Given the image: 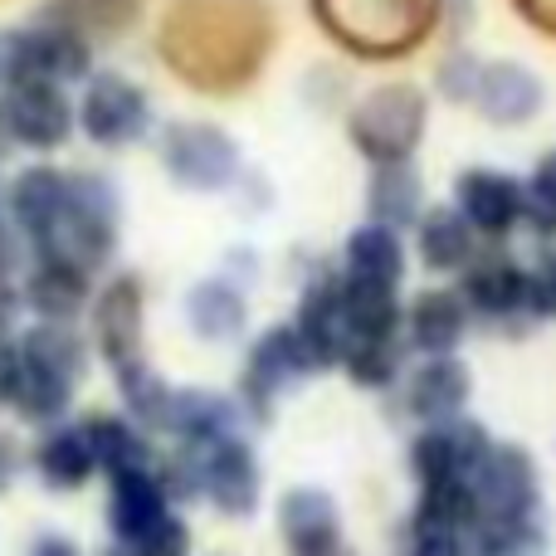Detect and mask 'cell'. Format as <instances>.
<instances>
[{"instance_id": "obj_1", "label": "cell", "mask_w": 556, "mask_h": 556, "mask_svg": "<svg viewBox=\"0 0 556 556\" xmlns=\"http://www.w3.org/2000/svg\"><path fill=\"white\" fill-rule=\"evenodd\" d=\"M152 49L162 68L195 98H240L260 88L278 54L274 0H166Z\"/></svg>"}, {"instance_id": "obj_2", "label": "cell", "mask_w": 556, "mask_h": 556, "mask_svg": "<svg viewBox=\"0 0 556 556\" xmlns=\"http://www.w3.org/2000/svg\"><path fill=\"white\" fill-rule=\"evenodd\" d=\"M307 15L352 64H405L444 29L440 0H307Z\"/></svg>"}, {"instance_id": "obj_3", "label": "cell", "mask_w": 556, "mask_h": 556, "mask_svg": "<svg viewBox=\"0 0 556 556\" xmlns=\"http://www.w3.org/2000/svg\"><path fill=\"white\" fill-rule=\"evenodd\" d=\"M434 98L415 78H381L366 84L346 98L342 108V132L346 147L362 156L366 166H395L415 162V152L430 137Z\"/></svg>"}, {"instance_id": "obj_4", "label": "cell", "mask_w": 556, "mask_h": 556, "mask_svg": "<svg viewBox=\"0 0 556 556\" xmlns=\"http://www.w3.org/2000/svg\"><path fill=\"white\" fill-rule=\"evenodd\" d=\"M117 244H123V191L113 176L78 166L68 172V201L64 215L54 220L45 244H35L29 254H49V260H68L88 274H113Z\"/></svg>"}, {"instance_id": "obj_5", "label": "cell", "mask_w": 556, "mask_h": 556, "mask_svg": "<svg viewBox=\"0 0 556 556\" xmlns=\"http://www.w3.org/2000/svg\"><path fill=\"white\" fill-rule=\"evenodd\" d=\"M156 162L191 195H225L250 172L240 137L215 117H172L156 132Z\"/></svg>"}, {"instance_id": "obj_6", "label": "cell", "mask_w": 556, "mask_h": 556, "mask_svg": "<svg viewBox=\"0 0 556 556\" xmlns=\"http://www.w3.org/2000/svg\"><path fill=\"white\" fill-rule=\"evenodd\" d=\"M93 54L98 49L88 45L84 35H74L68 25H59V20H49L35 10V20H25V25L0 35V84L74 88L98 68Z\"/></svg>"}, {"instance_id": "obj_7", "label": "cell", "mask_w": 556, "mask_h": 556, "mask_svg": "<svg viewBox=\"0 0 556 556\" xmlns=\"http://www.w3.org/2000/svg\"><path fill=\"white\" fill-rule=\"evenodd\" d=\"M78 132L98 147V152H127V147L147 142L156 132V103L132 74L123 68H93L78 84L74 98Z\"/></svg>"}, {"instance_id": "obj_8", "label": "cell", "mask_w": 556, "mask_h": 556, "mask_svg": "<svg viewBox=\"0 0 556 556\" xmlns=\"http://www.w3.org/2000/svg\"><path fill=\"white\" fill-rule=\"evenodd\" d=\"M459 298L469 303L473 327H493V332H528L538 327L532 313V283H528V260L513 244H483L473 264L454 278Z\"/></svg>"}, {"instance_id": "obj_9", "label": "cell", "mask_w": 556, "mask_h": 556, "mask_svg": "<svg viewBox=\"0 0 556 556\" xmlns=\"http://www.w3.org/2000/svg\"><path fill=\"white\" fill-rule=\"evenodd\" d=\"M88 346L103 356L113 371L142 362L147 346V283L132 269H113L98 278L93 303H88Z\"/></svg>"}, {"instance_id": "obj_10", "label": "cell", "mask_w": 556, "mask_h": 556, "mask_svg": "<svg viewBox=\"0 0 556 556\" xmlns=\"http://www.w3.org/2000/svg\"><path fill=\"white\" fill-rule=\"evenodd\" d=\"M450 205L464 215L473 235L483 244H513L528 225V195H522V176L508 166L473 162L454 176Z\"/></svg>"}, {"instance_id": "obj_11", "label": "cell", "mask_w": 556, "mask_h": 556, "mask_svg": "<svg viewBox=\"0 0 556 556\" xmlns=\"http://www.w3.org/2000/svg\"><path fill=\"white\" fill-rule=\"evenodd\" d=\"M307 376H317V366L307 362V352H303V342H298L293 323H274V327H264V332H254L250 346H244L240 395H235V401H240L244 415L269 420L274 405L283 401L298 381H307Z\"/></svg>"}, {"instance_id": "obj_12", "label": "cell", "mask_w": 556, "mask_h": 556, "mask_svg": "<svg viewBox=\"0 0 556 556\" xmlns=\"http://www.w3.org/2000/svg\"><path fill=\"white\" fill-rule=\"evenodd\" d=\"M293 332L303 342L307 362L317 371H337L352 346V317H346V288H342V274L337 264H313L303 274V288H298V303H293Z\"/></svg>"}, {"instance_id": "obj_13", "label": "cell", "mask_w": 556, "mask_h": 556, "mask_svg": "<svg viewBox=\"0 0 556 556\" xmlns=\"http://www.w3.org/2000/svg\"><path fill=\"white\" fill-rule=\"evenodd\" d=\"M473 493V518H522V513H542V473L522 444H498L483 454V464L469 479Z\"/></svg>"}, {"instance_id": "obj_14", "label": "cell", "mask_w": 556, "mask_h": 556, "mask_svg": "<svg viewBox=\"0 0 556 556\" xmlns=\"http://www.w3.org/2000/svg\"><path fill=\"white\" fill-rule=\"evenodd\" d=\"M337 274L346 288L356 293H386V298H405V278H410V244L405 235L386 230V225L356 220L346 230L342 250H337Z\"/></svg>"}, {"instance_id": "obj_15", "label": "cell", "mask_w": 556, "mask_h": 556, "mask_svg": "<svg viewBox=\"0 0 556 556\" xmlns=\"http://www.w3.org/2000/svg\"><path fill=\"white\" fill-rule=\"evenodd\" d=\"M489 450H493V434L483 430L473 415H459V420H444V425H425L410 440V479L420 483V489H434V483H469Z\"/></svg>"}, {"instance_id": "obj_16", "label": "cell", "mask_w": 556, "mask_h": 556, "mask_svg": "<svg viewBox=\"0 0 556 556\" xmlns=\"http://www.w3.org/2000/svg\"><path fill=\"white\" fill-rule=\"evenodd\" d=\"M64 201H68V172L54 162H29L5 181L0 215L15 230V240L25 244V254L49 240L54 220L64 215Z\"/></svg>"}, {"instance_id": "obj_17", "label": "cell", "mask_w": 556, "mask_h": 556, "mask_svg": "<svg viewBox=\"0 0 556 556\" xmlns=\"http://www.w3.org/2000/svg\"><path fill=\"white\" fill-rule=\"evenodd\" d=\"M547 108V84L532 64L522 59H483L479 74V93H473V113L489 127H503V132H518V127H532Z\"/></svg>"}, {"instance_id": "obj_18", "label": "cell", "mask_w": 556, "mask_h": 556, "mask_svg": "<svg viewBox=\"0 0 556 556\" xmlns=\"http://www.w3.org/2000/svg\"><path fill=\"white\" fill-rule=\"evenodd\" d=\"M191 454H195V469H201V498H211L215 513H225V518H250V513L260 508L264 473H260V459H254L244 434L215 440Z\"/></svg>"}, {"instance_id": "obj_19", "label": "cell", "mask_w": 556, "mask_h": 556, "mask_svg": "<svg viewBox=\"0 0 556 556\" xmlns=\"http://www.w3.org/2000/svg\"><path fill=\"white\" fill-rule=\"evenodd\" d=\"M473 332L469 303L459 298L454 283H425L405 298V317H401V337L405 352L415 356H454L464 346V337Z\"/></svg>"}, {"instance_id": "obj_20", "label": "cell", "mask_w": 556, "mask_h": 556, "mask_svg": "<svg viewBox=\"0 0 556 556\" xmlns=\"http://www.w3.org/2000/svg\"><path fill=\"white\" fill-rule=\"evenodd\" d=\"M98 274L78 269L68 260H49V254H29L20 269V303L25 313H35V323H74L93 303Z\"/></svg>"}, {"instance_id": "obj_21", "label": "cell", "mask_w": 556, "mask_h": 556, "mask_svg": "<svg viewBox=\"0 0 556 556\" xmlns=\"http://www.w3.org/2000/svg\"><path fill=\"white\" fill-rule=\"evenodd\" d=\"M469 395H473V371L459 352L420 356V362L401 376V405H405V415L420 425L459 420V415L469 410Z\"/></svg>"}, {"instance_id": "obj_22", "label": "cell", "mask_w": 556, "mask_h": 556, "mask_svg": "<svg viewBox=\"0 0 556 556\" xmlns=\"http://www.w3.org/2000/svg\"><path fill=\"white\" fill-rule=\"evenodd\" d=\"M405 244H410V264H420V274H430L434 283H454L473 264V254L483 250V240L464 225V215L450 201L425 205V215L405 235Z\"/></svg>"}, {"instance_id": "obj_23", "label": "cell", "mask_w": 556, "mask_h": 556, "mask_svg": "<svg viewBox=\"0 0 556 556\" xmlns=\"http://www.w3.org/2000/svg\"><path fill=\"white\" fill-rule=\"evenodd\" d=\"M430 205L425 176L415 162H395V166H366V186H362V220L386 225L395 235H410L415 220Z\"/></svg>"}, {"instance_id": "obj_24", "label": "cell", "mask_w": 556, "mask_h": 556, "mask_svg": "<svg viewBox=\"0 0 556 556\" xmlns=\"http://www.w3.org/2000/svg\"><path fill=\"white\" fill-rule=\"evenodd\" d=\"M186 327L201 342L225 346L250 332V288L230 283L225 274H205L186 288Z\"/></svg>"}, {"instance_id": "obj_25", "label": "cell", "mask_w": 556, "mask_h": 556, "mask_svg": "<svg viewBox=\"0 0 556 556\" xmlns=\"http://www.w3.org/2000/svg\"><path fill=\"white\" fill-rule=\"evenodd\" d=\"M278 532L293 556H342V513L323 489H288L278 498Z\"/></svg>"}, {"instance_id": "obj_26", "label": "cell", "mask_w": 556, "mask_h": 556, "mask_svg": "<svg viewBox=\"0 0 556 556\" xmlns=\"http://www.w3.org/2000/svg\"><path fill=\"white\" fill-rule=\"evenodd\" d=\"M162 518H172V493H166L162 473L156 469H137V473H117L108 489V528H113V547H132Z\"/></svg>"}, {"instance_id": "obj_27", "label": "cell", "mask_w": 556, "mask_h": 556, "mask_svg": "<svg viewBox=\"0 0 556 556\" xmlns=\"http://www.w3.org/2000/svg\"><path fill=\"white\" fill-rule=\"evenodd\" d=\"M240 401L220 391H201V386H176L172 395V415H166V434H176V444L186 450H205L215 440H230L240 434Z\"/></svg>"}, {"instance_id": "obj_28", "label": "cell", "mask_w": 556, "mask_h": 556, "mask_svg": "<svg viewBox=\"0 0 556 556\" xmlns=\"http://www.w3.org/2000/svg\"><path fill=\"white\" fill-rule=\"evenodd\" d=\"M39 15L68 25L98 49V45H123L127 35H137L142 20L152 15V0H45Z\"/></svg>"}, {"instance_id": "obj_29", "label": "cell", "mask_w": 556, "mask_h": 556, "mask_svg": "<svg viewBox=\"0 0 556 556\" xmlns=\"http://www.w3.org/2000/svg\"><path fill=\"white\" fill-rule=\"evenodd\" d=\"M35 473L45 479V489L54 493H78L88 479L98 473V459H93V444H88V430L84 420H59L45 430V440L35 444L29 454Z\"/></svg>"}, {"instance_id": "obj_30", "label": "cell", "mask_w": 556, "mask_h": 556, "mask_svg": "<svg viewBox=\"0 0 556 556\" xmlns=\"http://www.w3.org/2000/svg\"><path fill=\"white\" fill-rule=\"evenodd\" d=\"M88 430V444H93V459H98V473L117 479V473H137V469H156V450L147 440L142 425H132L127 415H88L84 420Z\"/></svg>"}, {"instance_id": "obj_31", "label": "cell", "mask_w": 556, "mask_h": 556, "mask_svg": "<svg viewBox=\"0 0 556 556\" xmlns=\"http://www.w3.org/2000/svg\"><path fill=\"white\" fill-rule=\"evenodd\" d=\"M337 371H346L356 391H391L405 376V337H356Z\"/></svg>"}, {"instance_id": "obj_32", "label": "cell", "mask_w": 556, "mask_h": 556, "mask_svg": "<svg viewBox=\"0 0 556 556\" xmlns=\"http://www.w3.org/2000/svg\"><path fill=\"white\" fill-rule=\"evenodd\" d=\"M113 376H117V395H123L127 420L142 425V430H166V415H172L176 386L166 381V376L156 371L147 356H142V362H132V366H123V371H113Z\"/></svg>"}, {"instance_id": "obj_33", "label": "cell", "mask_w": 556, "mask_h": 556, "mask_svg": "<svg viewBox=\"0 0 556 556\" xmlns=\"http://www.w3.org/2000/svg\"><path fill=\"white\" fill-rule=\"evenodd\" d=\"M547 538L542 513H522V518H473L469 522V547L473 556H532Z\"/></svg>"}, {"instance_id": "obj_34", "label": "cell", "mask_w": 556, "mask_h": 556, "mask_svg": "<svg viewBox=\"0 0 556 556\" xmlns=\"http://www.w3.org/2000/svg\"><path fill=\"white\" fill-rule=\"evenodd\" d=\"M479 74H483V54H479V49H469L464 39H450V45H444V54L434 59L430 98H444L450 108H473Z\"/></svg>"}, {"instance_id": "obj_35", "label": "cell", "mask_w": 556, "mask_h": 556, "mask_svg": "<svg viewBox=\"0 0 556 556\" xmlns=\"http://www.w3.org/2000/svg\"><path fill=\"white\" fill-rule=\"evenodd\" d=\"M522 195H528V225L522 230L538 244L556 240V147L532 162V172L522 176Z\"/></svg>"}, {"instance_id": "obj_36", "label": "cell", "mask_w": 556, "mask_h": 556, "mask_svg": "<svg viewBox=\"0 0 556 556\" xmlns=\"http://www.w3.org/2000/svg\"><path fill=\"white\" fill-rule=\"evenodd\" d=\"M401 556H473L469 532L440 522L430 513H410V522L401 528Z\"/></svg>"}, {"instance_id": "obj_37", "label": "cell", "mask_w": 556, "mask_h": 556, "mask_svg": "<svg viewBox=\"0 0 556 556\" xmlns=\"http://www.w3.org/2000/svg\"><path fill=\"white\" fill-rule=\"evenodd\" d=\"M528 283H532V313H538V323H556V240L532 250Z\"/></svg>"}, {"instance_id": "obj_38", "label": "cell", "mask_w": 556, "mask_h": 556, "mask_svg": "<svg viewBox=\"0 0 556 556\" xmlns=\"http://www.w3.org/2000/svg\"><path fill=\"white\" fill-rule=\"evenodd\" d=\"M127 556H191V528H186L181 518H162L152 532H147L142 542H132V547H117Z\"/></svg>"}, {"instance_id": "obj_39", "label": "cell", "mask_w": 556, "mask_h": 556, "mask_svg": "<svg viewBox=\"0 0 556 556\" xmlns=\"http://www.w3.org/2000/svg\"><path fill=\"white\" fill-rule=\"evenodd\" d=\"M508 10L532 29L538 39L556 45V0H508Z\"/></svg>"}, {"instance_id": "obj_40", "label": "cell", "mask_w": 556, "mask_h": 556, "mask_svg": "<svg viewBox=\"0 0 556 556\" xmlns=\"http://www.w3.org/2000/svg\"><path fill=\"white\" fill-rule=\"evenodd\" d=\"M15 386H20V337L0 332V405L15 401Z\"/></svg>"}, {"instance_id": "obj_41", "label": "cell", "mask_w": 556, "mask_h": 556, "mask_svg": "<svg viewBox=\"0 0 556 556\" xmlns=\"http://www.w3.org/2000/svg\"><path fill=\"white\" fill-rule=\"evenodd\" d=\"M20 254H25V244L15 240V230H10L5 215H0V288L20 283V269H25V264H20Z\"/></svg>"}, {"instance_id": "obj_42", "label": "cell", "mask_w": 556, "mask_h": 556, "mask_svg": "<svg viewBox=\"0 0 556 556\" xmlns=\"http://www.w3.org/2000/svg\"><path fill=\"white\" fill-rule=\"evenodd\" d=\"M220 274L230 278V283H240V288H254L260 283V254L254 250H230L225 254V264H220Z\"/></svg>"}, {"instance_id": "obj_43", "label": "cell", "mask_w": 556, "mask_h": 556, "mask_svg": "<svg viewBox=\"0 0 556 556\" xmlns=\"http://www.w3.org/2000/svg\"><path fill=\"white\" fill-rule=\"evenodd\" d=\"M473 15H479V0H440V20H444V29H450L454 39L469 35Z\"/></svg>"}, {"instance_id": "obj_44", "label": "cell", "mask_w": 556, "mask_h": 556, "mask_svg": "<svg viewBox=\"0 0 556 556\" xmlns=\"http://www.w3.org/2000/svg\"><path fill=\"white\" fill-rule=\"evenodd\" d=\"M29 556H84V552H78V542L64 538V532H45V538H35Z\"/></svg>"}, {"instance_id": "obj_45", "label": "cell", "mask_w": 556, "mask_h": 556, "mask_svg": "<svg viewBox=\"0 0 556 556\" xmlns=\"http://www.w3.org/2000/svg\"><path fill=\"white\" fill-rule=\"evenodd\" d=\"M15 473H20V444L10 434H0V493L15 483Z\"/></svg>"}, {"instance_id": "obj_46", "label": "cell", "mask_w": 556, "mask_h": 556, "mask_svg": "<svg viewBox=\"0 0 556 556\" xmlns=\"http://www.w3.org/2000/svg\"><path fill=\"white\" fill-rule=\"evenodd\" d=\"M108 556H127V552H117V547H113V552H108Z\"/></svg>"}, {"instance_id": "obj_47", "label": "cell", "mask_w": 556, "mask_h": 556, "mask_svg": "<svg viewBox=\"0 0 556 556\" xmlns=\"http://www.w3.org/2000/svg\"><path fill=\"white\" fill-rule=\"evenodd\" d=\"M0 195H5V181H0Z\"/></svg>"}]
</instances>
